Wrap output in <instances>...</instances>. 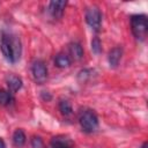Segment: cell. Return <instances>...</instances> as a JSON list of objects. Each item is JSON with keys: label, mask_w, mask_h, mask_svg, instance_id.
Segmentation results:
<instances>
[{"label": "cell", "mask_w": 148, "mask_h": 148, "mask_svg": "<svg viewBox=\"0 0 148 148\" xmlns=\"http://www.w3.org/2000/svg\"><path fill=\"white\" fill-rule=\"evenodd\" d=\"M131 28L134 37L139 40H145L148 31V21L145 14H135L131 16Z\"/></svg>", "instance_id": "2"}, {"label": "cell", "mask_w": 148, "mask_h": 148, "mask_svg": "<svg viewBox=\"0 0 148 148\" xmlns=\"http://www.w3.org/2000/svg\"><path fill=\"white\" fill-rule=\"evenodd\" d=\"M13 102V96L9 90L0 89V104L1 105H9Z\"/></svg>", "instance_id": "14"}, {"label": "cell", "mask_w": 148, "mask_h": 148, "mask_svg": "<svg viewBox=\"0 0 148 148\" xmlns=\"http://www.w3.org/2000/svg\"><path fill=\"white\" fill-rule=\"evenodd\" d=\"M31 73L32 77L36 83L43 84L47 79V67L46 64L43 60H36L32 62L31 66Z\"/></svg>", "instance_id": "4"}, {"label": "cell", "mask_w": 148, "mask_h": 148, "mask_svg": "<svg viewBox=\"0 0 148 148\" xmlns=\"http://www.w3.org/2000/svg\"><path fill=\"white\" fill-rule=\"evenodd\" d=\"M0 50L2 56L12 64L16 62L20 59L21 54V43L20 39L10 34L2 31L1 32V39H0Z\"/></svg>", "instance_id": "1"}, {"label": "cell", "mask_w": 148, "mask_h": 148, "mask_svg": "<svg viewBox=\"0 0 148 148\" xmlns=\"http://www.w3.org/2000/svg\"><path fill=\"white\" fill-rule=\"evenodd\" d=\"M42 98H43L44 101L49 102V101L51 99V95H50L49 92H46V91H43V92H42Z\"/></svg>", "instance_id": "17"}, {"label": "cell", "mask_w": 148, "mask_h": 148, "mask_svg": "<svg viewBox=\"0 0 148 148\" xmlns=\"http://www.w3.org/2000/svg\"><path fill=\"white\" fill-rule=\"evenodd\" d=\"M79 124L84 132H95L98 128V117L94 110L83 109L79 114Z\"/></svg>", "instance_id": "3"}, {"label": "cell", "mask_w": 148, "mask_h": 148, "mask_svg": "<svg viewBox=\"0 0 148 148\" xmlns=\"http://www.w3.org/2000/svg\"><path fill=\"white\" fill-rule=\"evenodd\" d=\"M31 148H44L43 140L40 139V136H34L31 139Z\"/></svg>", "instance_id": "16"}, {"label": "cell", "mask_w": 148, "mask_h": 148, "mask_svg": "<svg viewBox=\"0 0 148 148\" xmlns=\"http://www.w3.org/2000/svg\"><path fill=\"white\" fill-rule=\"evenodd\" d=\"M6 82H7V86H8V89H9L10 92H16V91H18V90L22 88V84H23L21 77L16 76V75H13V74L7 77Z\"/></svg>", "instance_id": "9"}, {"label": "cell", "mask_w": 148, "mask_h": 148, "mask_svg": "<svg viewBox=\"0 0 148 148\" xmlns=\"http://www.w3.org/2000/svg\"><path fill=\"white\" fill-rule=\"evenodd\" d=\"M86 22L88 23L89 27H91L92 30L98 31L101 29V24H102V14H101L99 9L96 7H91V8L87 9Z\"/></svg>", "instance_id": "5"}, {"label": "cell", "mask_w": 148, "mask_h": 148, "mask_svg": "<svg viewBox=\"0 0 148 148\" xmlns=\"http://www.w3.org/2000/svg\"><path fill=\"white\" fill-rule=\"evenodd\" d=\"M68 51L73 60H80L83 57V49L79 43H71L68 45Z\"/></svg>", "instance_id": "10"}, {"label": "cell", "mask_w": 148, "mask_h": 148, "mask_svg": "<svg viewBox=\"0 0 148 148\" xmlns=\"http://www.w3.org/2000/svg\"><path fill=\"white\" fill-rule=\"evenodd\" d=\"M54 65L59 68H65V67H68L71 65V58L69 56H67L66 53H58L54 58Z\"/></svg>", "instance_id": "11"}, {"label": "cell", "mask_w": 148, "mask_h": 148, "mask_svg": "<svg viewBox=\"0 0 148 148\" xmlns=\"http://www.w3.org/2000/svg\"><path fill=\"white\" fill-rule=\"evenodd\" d=\"M121 56H123V49L120 46H116L113 47L110 52H109V56H108V61L110 64V66L112 67H116L120 59H121Z\"/></svg>", "instance_id": "8"}, {"label": "cell", "mask_w": 148, "mask_h": 148, "mask_svg": "<svg viewBox=\"0 0 148 148\" xmlns=\"http://www.w3.org/2000/svg\"><path fill=\"white\" fill-rule=\"evenodd\" d=\"M141 148H147V142H143L142 146H141Z\"/></svg>", "instance_id": "19"}, {"label": "cell", "mask_w": 148, "mask_h": 148, "mask_svg": "<svg viewBox=\"0 0 148 148\" xmlns=\"http://www.w3.org/2000/svg\"><path fill=\"white\" fill-rule=\"evenodd\" d=\"M91 50H92V52H94L95 54H98V53H101V51H102L101 40H99L97 37H95V38L91 40Z\"/></svg>", "instance_id": "15"}, {"label": "cell", "mask_w": 148, "mask_h": 148, "mask_svg": "<svg viewBox=\"0 0 148 148\" xmlns=\"http://www.w3.org/2000/svg\"><path fill=\"white\" fill-rule=\"evenodd\" d=\"M59 111L61 112L62 116L68 117L73 113V108L67 99H60L59 101Z\"/></svg>", "instance_id": "13"}, {"label": "cell", "mask_w": 148, "mask_h": 148, "mask_svg": "<svg viewBox=\"0 0 148 148\" xmlns=\"http://www.w3.org/2000/svg\"><path fill=\"white\" fill-rule=\"evenodd\" d=\"M67 5V1L64 0H53L49 5V12L53 18H61L64 15L65 7Z\"/></svg>", "instance_id": "6"}, {"label": "cell", "mask_w": 148, "mask_h": 148, "mask_svg": "<svg viewBox=\"0 0 148 148\" xmlns=\"http://www.w3.org/2000/svg\"><path fill=\"white\" fill-rule=\"evenodd\" d=\"M51 148H74L72 141L66 136H54L51 140Z\"/></svg>", "instance_id": "7"}, {"label": "cell", "mask_w": 148, "mask_h": 148, "mask_svg": "<svg viewBox=\"0 0 148 148\" xmlns=\"http://www.w3.org/2000/svg\"><path fill=\"white\" fill-rule=\"evenodd\" d=\"M25 139H27L25 138V134H24L23 130H21V128L16 130L14 132V134H13V143L17 148L23 147V145L25 143Z\"/></svg>", "instance_id": "12"}, {"label": "cell", "mask_w": 148, "mask_h": 148, "mask_svg": "<svg viewBox=\"0 0 148 148\" xmlns=\"http://www.w3.org/2000/svg\"><path fill=\"white\" fill-rule=\"evenodd\" d=\"M6 147V145H5V142H3V140L0 138V148H5Z\"/></svg>", "instance_id": "18"}]
</instances>
